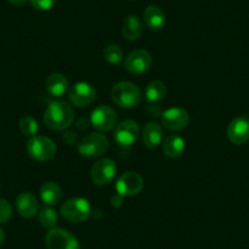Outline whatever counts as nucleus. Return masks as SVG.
<instances>
[{"mask_svg":"<svg viewBox=\"0 0 249 249\" xmlns=\"http://www.w3.org/2000/svg\"><path fill=\"white\" fill-rule=\"evenodd\" d=\"M186 149V142L183 138L178 135H170L162 142V152L167 158L176 159L184 153Z\"/></svg>","mask_w":249,"mask_h":249,"instance_id":"6ab92c4d","label":"nucleus"},{"mask_svg":"<svg viewBox=\"0 0 249 249\" xmlns=\"http://www.w3.org/2000/svg\"><path fill=\"white\" fill-rule=\"evenodd\" d=\"M144 23L148 28L153 31L161 30L166 22V15L164 10L157 5H149L143 13Z\"/></svg>","mask_w":249,"mask_h":249,"instance_id":"f3484780","label":"nucleus"},{"mask_svg":"<svg viewBox=\"0 0 249 249\" xmlns=\"http://www.w3.org/2000/svg\"><path fill=\"white\" fill-rule=\"evenodd\" d=\"M69 99L76 107H87L97 99V90L90 83L77 82L69 89Z\"/></svg>","mask_w":249,"mask_h":249,"instance_id":"6e6552de","label":"nucleus"},{"mask_svg":"<svg viewBox=\"0 0 249 249\" xmlns=\"http://www.w3.org/2000/svg\"><path fill=\"white\" fill-rule=\"evenodd\" d=\"M13 217V208L6 199H0V224H6Z\"/></svg>","mask_w":249,"mask_h":249,"instance_id":"a878e982","label":"nucleus"},{"mask_svg":"<svg viewBox=\"0 0 249 249\" xmlns=\"http://www.w3.org/2000/svg\"><path fill=\"white\" fill-rule=\"evenodd\" d=\"M144 187V179L140 174L128 171L122 174L115 183L116 193L121 197H133L141 193Z\"/></svg>","mask_w":249,"mask_h":249,"instance_id":"0eeeda50","label":"nucleus"},{"mask_svg":"<svg viewBox=\"0 0 249 249\" xmlns=\"http://www.w3.org/2000/svg\"><path fill=\"white\" fill-rule=\"evenodd\" d=\"M90 124L98 131H110L116 127L117 112L107 105H99L90 114Z\"/></svg>","mask_w":249,"mask_h":249,"instance_id":"9d476101","label":"nucleus"},{"mask_svg":"<svg viewBox=\"0 0 249 249\" xmlns=\"http://www.w3.org/2000/svg\"><path fill=\"white\" fill-rule=\"evenodd\" d=\"M111 202H112V207H120V205H121V203H122V197H121V196L117 195L116 197H112Z\"/></svg>","mask_w":249,"mask_h":249,"instance_id":"c756f323","label":"nucleus"},{"mask_svg":"<svg viewBox=\"0 0 249 249\" xmlns=\"http://www.w3.org/2000/svg\"><path fill=\"white\" fill-rule=\"evenodd\" d=\"M75 112L72 107L64 100L50 103L43 115L44 124L52 131H65L72 124Z\"/></svg>","mask_w":249,"mask_h":249,"instance_id":"f257e3e1","label":"nucleus"},{"mask_svg":"<svg viewBox=\"0 0 249 249\" xmlns=\"http://www.w3.org/2000/svg\"><path fill=\"white\" fill-rule=\"evenodd\" d=\"M16 210L20 214V216L25 219H31L36 216L39 210L38 199L33 193L22 192L16 198Z\"/></svg>","mask_w":249,"mask_h":249,"instance_id":"2eb2a0df","label":"nucleus"},{"mask_svg":"<svg viewBox=\"0 0 249 249\" xmlns=\"http://www.w3.org/2000/svg\"><path fill=\"white\" fill-rule=\"evenodd\" d=\"M116 164L111 159H100L99 161L95 162L90 170V178L92 182L97 186H107L116 175Z\"/></svg>","mask_w":249,"mask_h":249,"instance_id":"f8f14e48","label":"nucleus"},{"mask_svg":"<svg viewBox=\"0 0 249 249\" xmlns=\"http://www.w3.org/2000/svg\"><path fill=\"white\" fill-rule=\"evenodd\" d=\"M166 92L167 89L164 82H161V81H152L145 87V100L150 104H157V103L161 102L166 97Z\"/></svg>","mask_w":249,"mask_h":249,"instance_id":"4be33fe9","label":"nucleus"},{"mask_svg":"<svg viewBox=\"0 0 249 249\" xmlns=\"http://www.w3.org/2000/svg\"><path fill=\"white\" fill-rule=\"evenodd\" d=\"M227 138L234 145H242L249 141V117L238 116L230 122Z\"/></svg>","mask_w":249,"mask_h":249,"instance_id":"4468645a","label":"nucleus"},{"mask_svg":"<svg viewBox=\"0 0 249 249\" xmlns=\"http://www.w3.org/2000/svg\"><path fill=\"white\" fill-rule=\"evenodd\" d=\"M45 246L48 249H81L80 242L68 230L54 229L49 230L45 234Z\"/></svg>","mask_w":249,"mask_h":249,"instance_id":"423d86ee","label":"nucleus"},{"mask_svg":"<svg viewBox=\"0 0 249 249\" xmlns=\"http://www.w3.org/2000/svg\"><path fill=\"white\" fill-rule=\"evenodd\" d=\"M57 213L56 210L53 209V207H45L38 213V221L44 229H54L57 224Z\"/></svg>","mask_w":249,"mask_h":249,"instance_id":"5701e85b","label":"nucleus"},{"mask_svg":"<svg viewBox=\"0 0 249 249\" xmlns=\"http://www.w3.org/2000/svg\"><path fill=\"white\" fill-rule=\"evenodd\" d=\"M4 239H5V233H4V230L0 229V244L3 243Z\"/></svg>","mask_w":249,"mask_h":249,"instance_id":"7c9ffc66","label":"nucleus"},{"mask_svg":"<svg viewBox=\"0 0 249 249\" xmlns=\"http://www.w3.org/2000/svg\"><path fill=\"white\" fill-rule=\"evenodd\" d=\"M64 141H65L66 143H69V144H73V143L77 142V136L73 132H71V131H69V132H66L65 135H64Z\"/></svg>","mask_w":249,"mask_h":249,"instance_id":"cd10ccee","label":"nucleus"},{"mask_svg":"<svg viewBox=\"0 0 249 249\" xmlns=\"http://www.w3.org/2000/svg\"><path fill=\"white\" fill-rule=\"evenodd\" d=\"M27 154L33 160L39 162H45L52 160L56 155V144L49 137L44 136H35L31 137L27 142Z\"/></svg>","mask_w":249,"mask_h":249,"instance_id":"20e7f679","label":"nucleus"},{"mask_svg":"<svg viewBox=\"0 0 249 249\" xmlns=\"http://www.w3.org/2000/svg\"><path fill=\"white\" fill-rule=\"evenodd\" d=\"M143 143L148 148H157L160 144H162L164 140V131L159 124L155 122H149L145 124L144 130H143Z\"/></svg>","mask_w":249,"mask_h":249,"instance_id":"aec40b11","label":"nucleus"},{"mask_svg":"<svg viewBox=\"0 0 249 249\" xmlns=\"http://www.w3.org/2000/svg\"><path fill=\"white\" fill-rule=\"evenodd\" d=\"M57 0H30L31 5L33 6V9L38 11H48L52 10L55 6Z\"/></svg>","mask_w":249,"mask_h":249,"instance_id":"bb28decb","label":"nucleus"},{"mask_svg":"<svg viewBox=\"0 0 249 249\" xmlns=\"http://www.w3.org/2000/svg\"><path fill=\"white\" fill-rule=\"evenodd\" d=\"M104 59L105 61L111 64V65H119L121 64L122 59H124V53H122V49L116 44H110L107 45L104 49Z\"/></svg>","mask_w":249,"mask_h":249,"instance_id":"393cba45","label":"nucleus"},{"mask_svg":"<svg viewBox=\"0 0 249 249\" xmlns=\"http://www.w3.org/2000/svg\"><path fill=\"white\" fill-rule=\"evenodd\" d=\"M45 89L54 98L64 97L69 92V80L60 72L50 73L45 80Z\"/></svg>","mask_w":249,"mask_h":249,"instance_id":"dca6fc26","label":"nucleus"},{"mask_svg":"<svg viewBox=\"0 0 249 249\" xmlns=\"http://www.w3.org/2000/svg\"><path fill=\"white\" fill-rule=\"evenodd\" d=\"M30 0H9V3L14 6H22L26 3H28Z\"/></svg>","mask_w":249,"mask_h":249,"instance_id":"c85d7f7f","label":"nucleus"},{"mask_svg":"<svg viewBox=\"0 0 249 249\" xmlns=\"http://www.w3.org/2000/svg\"><path fill=\"white\" fill-rule=\"evenodd\" d=\"M60 213L66 221L78 224V222H83L89 219L92 214V207L86 198L73 197L62 204Z\"/></svg>","mask_w":249,"mask_h":249,"instance_id":"7ed1b4c3","label":"nucleus"},{"mask_svg":"<svg viewBox=\"0 0 249 249\" xmlns=\"http://www.w3.org/2000/svg\"><path fill=\"white\" fill-rule=\"evenodd\" d=\"M111 99L122 109H133L142 102V92L135 83L122 81L111 88Z\"/></svg>","mask_w":249,"mask_h":249,"instance_id":"f03ea898","label":"nucleus"},{"mask_svg":"<svg viewBox=\"0 0 249 249\" xmlns=\"http://www.w3.org/2000/svg\"><path fill=\"white\" fill-rule=\"evenodd\" d=\"M153 64V57L148 50L138 49L130 53L124 59V68L133 75L145 73Z\"/></svg>","mask_w":249,"mask_h":249,"instance_id":"9b49d317","label":"nucleus"},{"mask_svg":"<svg viewBox=\"0 0 249 249\" xmlns=\"http://www.w3.org/2000/svg\"><path fill=\"white\" fill-rule=\"evenodd\" d=\"M39 196L45 207H55L61 200L62 191L56 182H45L40 187Z\"/></svg>","mask_w":249,"mask_h":249,"instance_id":"a211bd4d","label":"nucleus"},{"mask_svg":"<svg viewBox=\"0 0 249 249\" xmlns=\"http://www.w3.org/2000/svg\"><path fill=\"white\" fill-rule=\"evenodd\" d=\"M109 148V140L102 133H89L81 140L77 149L81 157L87 159L102 157Z\"/></svg>","mask_w":249,"mask_h":249,"instance_id":"39448f33","label":"nucleus"},{"mask_svg":"<svg viewBox=\"0 0 249 249\" xmlns=\"http://www.w3.org/2000/svg\"><path fill=\"white\" fill-rule=\"evenodd\" d=\"M143 33V25L140 18L136 15H130L124 20L122 23V35L130 42L140 39Z\"/></svg>","mask_w":249,"mask_h":249,"instance_id":"412c9836","label":"nucleus"},{"mask_svg":"<svg viewBox=\"0 0 249 249\" xmlns=\"http://www.w3.org/2000/svg\"><path fill=\"white\" fill-rule=\"evenodd\" d=\"M161 124L169 131H181L190 124V115L182 107H171L161 114Z\"/></svg>","mask_w":249,"mask_h":249,"instance_id":"ddd939ff","label":"nucleus"},{"mask_svg":"<svg viewBox=\"0 0 249 249\" xmlns=\"http://www.w3.org/2000/svg\"><path fill=\"white\" fill-rule=\"evenodd\" d=\"M18 127H20L21 133L26 137H35L37 136L39 126H38L37 120L31 115H25L18 122Z\"/></svg>","mask_w":249,"mask_h":249,"instance_id":"b1692460","label":"nucleus"},{"mask_svg":"<svg viewBox=\"0 0 249 249\" xmlns=\"http://www.w3.org/2000/svg\"><path fill=\"white\" fill-rule=\"evenodd\" d=\"M140 136V126L135 120H124L116 124L114 131V140L122 148H128L135 144Z\"/></svg>","mask_w":249,"mask_h":249,"instance_id":"1a4fd4ad","label":"nucleus"}]
</instances>
